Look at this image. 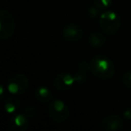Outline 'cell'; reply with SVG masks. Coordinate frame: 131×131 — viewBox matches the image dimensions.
Returning a JSON list of instances; mask_svg holds the SVG:
<instances>
[{
	"label": "cell",
	"mask_w": 131,
	"mask_h": 131,
	"mask_svg": "<svg viewBox=\"0 0 131 131\" xmlns=\"http://www.w3.org/2000/svg\"><path fill=\"white\" fill-rule=\"evenodd\" d=\"M90 72L101 79H110L115 74V66L109 58L97 55L90 62Z\"/></svg>",
	"instance_id": "obj_1"
},
{
	"label": "cell",
	"mask_w": 131,
	"mask_h": 131,
	"mask_svg": "<svg viewBox=\"0 0 131 131\" xmlns=\"http://www.w3.org/2000/svg\"><path fill=\"white\" fill-rule=\"evenodd\" d=\"M100 26L108 34H114L118 31L121 24L119 15L114 11L105 10L100 15Z\"/></svg>",
	"instance_id": "obj_2"
},
{
	"label": "cell",
	"mask_w": 131,
	"mask_h": 131,
	"mask_svg": "<svg viewBox=\"0 0 131 131\" xmlns=\"http://www.w3.org/2000/svg\"><path fill=\"white\" fill-rule=\"evenodd\" d=\"M15 20L7 10L0 11V39H9L15 31Z\"/></svg>",
	"instance_id": "obj_3"
},
{
	"label": "cell",
	"mask_w": 131,
	"mask_h": 131,
	"mask_svg": "<svg viewBox=\"0 0 131 131\" xmlns=\"http://www.w3.org/2000/svg\"><path fill=\"white\" fill-rule=\"evenodd\" d=\"M48 111L53 120L57 122H64L69 118L70 110L62 100H55L49 103Z\"/></svg>",
	"instance_id": "obj_4"
},
{
	"label": "cell",
	"mask_w": 131,
	"mask_h": 131,
	"mask_svg": "<svg viewBox=\"0 0 131 131\" xmlns=\"http://www.w3.org/2000/svg\"><path fill=\"white\" fill-rule=\"evenodd\" d=\"M6 87L11 94H23L29 87V79L23 74H14L8 78Z\"/></svg>",
	"instance_id": "obj_5"
},
{
	"label": "cell",
	"mask_w": 131,
	"mask_h": 131,
	"mask_svg": "<svg viewBox=\"0 0 131 131\" xmlns=\"http://www.w3.org/2000/svg\"><path fill=\"white\" fill-rule=\"evenodd\" d=\"M84 35V30L77 24H68L64 27L62 36L66 40L71 42L78 41Z\"/></svg>",
	"instance_id": "obj_6"
},
{
	"label": "cell",
	"mask_w": 131,
	"mask_h": 131,
	"mask_svg": "<svg viewBox=\"0 0 131 131\" xmlns=\"http://www.w3.org/2000/svg\"><path fill=\"white\" fill-rule=\"evenodd\" d=\"M75 83V77L68 73H61L57 75L54 79V86L60 91L69 90L73 87Z\"/></svg>",
	"instance_id": "obj_7"
},
{
	"label": "cell",
	"mask_w": 131,
	"mask_h": 131,
	"mask_svg": "<svg viewBox=\"0 0 131 131\" xmlns=\"http://www.w3.org/2000/svg\"><path fill=\"white\" fill-rule=\"evenodd\" d=\"M29 127V118L24 113H18L11 117L9 127L13 131H24Z\"/></svg>",
	"instance_id": "obj_8"
},
{
	"label": "cell",
	"mask_w": 131,
	"mask_h": 131,
	"mask_svg": "<svg viewBox=\"0 0 131 131\" xmlns=\"http://www.w3.org/2000/svg\"><path fill=\"white\" fill-rule=\"evenodd\" d=\"M102 127L107 131H118L123 127V120L118 115L111 114L102 119Z\"/></svg>",
	"instance_id": "obj_9"
},
{
	"label": "cell",
	"mask_w": 131,
	"mask_h": 131,
	"mask_svg": "<svg viewBox=\"0 0 131 131\" xmlns=\"http://www.w3.org/2000/svg\"><path fill=\"white\" fill-rule=\"evenodd\" d=\"M35 98L41 103L49 102L52 99V93L46 86H39L34 91Z\"/></svg>",
	"instance_id": "obj_10"
},
{
	"label": "cell",
	"mask_w": 131,
	"mask_h": 131,
	"mask_svg": "<svg viewBox=\"0 0 131 131\" xmlns=\"http://www.w3.org/2000/svg\"><path fill=\"white\" fill-rule=\"evenodd\" d=\"M19 108H20V101L15 95L12 94L5 101L4 109L8 114H13V113L16 112Z\"/></svg>",
	"instance_id": "obj_11"
},
{
	"label": "cell",
	"mask_w": 131,
	"mask_h": 131,
	"mask_svg": "<svg viewBox=\"0 0 131 131\" xmlns=\"http://www.w3.org/2000/svg\"><path fill=\"white\" fill-rule=\"evenodd\" d=\"M90 70V65H88L87 62H82L79 64L75 75H74L77 83H84L87 79V73Z\"/></svg>",
	"instance_id": "obj_12"
},
{
	"label": "cell",
	"mask_w": 131,
	"mask_h": 131,
	"mask_svg": "<svg viewBox=\"0 0 131 131\" xmlns=\"http://www.w3.org/2000/svg\"><path fill=\"white\" fill-rule=\"evenodd\" d=\"M89 43L92 47L93 48H102L104 46L106 42V38L102 32H99V31H94V32H92L89 36Z\"/></svg>",
	"instance_id": "obj_13"
},
{
	"label": "cell",
	"mask_w": 131,
	"mask_h": 131,
	"mask_svg": "<svg viewBox=\"0 0 131 131\" xmlns=\"http://www.w3.org/2000/svg\"><path fill=\"white\" fill-rule=\"evenodd\" d=\"M95 6L101 10H107L112 4V0H93Z\"/></svg>",
	"instance_id": "obj_14"
},
{
	"label": "cell",
	"mask_w": 131,
	"mask_h": 131,
	"mask_svg": "<svg viewBox=\"0 0 131 131\" xmlns=\"http://www.w3.org/2000/svg\"><path fill=\"white\" fill-rule=\"evenodd\" d=\"M121 81L123 84L127 88H131V69L126 71L122 75Z\"/></svg>",
	"instance_id": "obj_15"
},
{
	"label": "cell",
	"mask_w": 131,
	"mask_h": 131,
	"mask_svg": "<svg viewBox=\"0 0 131 131\" xmlns=\"http://www.w3.org/2000/svg\"><path fill=\"white\" fill-rule=\"evenodd\" d=\"M36 112H37L36 109H35L34 107H32V106L27 107L25 109V111H24V113L28 117V118H31V117H33L35 114H36Z\"/></svg>",
	"instance_id": "obj_16"
},
{
	"label": "cell",
	"mask_w": 131,
	"mask_h": 131,
	"mask_svg": "<svg viewBox=\"0 0 131 131\" xmlns=\"http://www.w3.org/2000/svg\"><path fill=\"white\" fill-rule=\"evenodd\" d=\"M100 10L97 6H92V7L89 8V15L90 16L93 17V18H95L96 16H98L99 14H100Z\"/></svg>",
	"instance_id": "obj_17"
},
{
	"label": "cell",
	"mask_w": 131,
	"mask_h": 131,
	"mask_svg": "<svg viewBox=\"0 0 131 131\" xmlns=\"http://www.w3.org/2000/svg\"><path fill=\"white\" fill-rule=\"evenodd\" d=\"M123 117L126 119L131 120V107H128L127 109H125V111H123Z\"/></svg>",
	"instance_id": "obj_18"
},
{
	"label": "cell",
	"mask_w": 131,
	"mask_h": 131,
	"mask_svg": "<svg viewBox=\"0 0 131 131\" xmlns=\"http://www.w3.org/2000/svg\"><path fill=\"white\" fill-rule=\"evenodd\" d=\"M130 129H131V127H130Z\"/></svg>",
	"instance_id": "obj_19"
}]
</instances>
